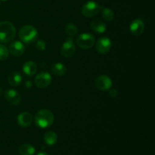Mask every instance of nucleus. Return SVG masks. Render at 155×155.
I'll return each mask as SVG.
<instances>
[{"instance_id": "nucleus-1", "label": "nucleus", "mask_w": 155, "mask_h": 155, "mask_svg": "<svg viewBox=\"0 0 155 155\" xmlns=\"http://www.w3.org/2000/svg\"><path fill=\"white\" fill-rule=\"evenodd\" d=\"M54 117L52 112L47 109L40 110L36 114L34 122L38 127L45 129L51 126L54 123Z\"/></svg>"}, {"instance_id": "nucleus-2", "label": "nucleus", "mask_w": 155, "mask_h": 155, "mask_svg": "<svg viewBox=\"0 0 155 155\" xmlns=\"http://www.w3.org/2000/svg\"><path fill=\"white\" fill-rule=\"evenodd\" d=\"M16 35V29L14 24L9 21L0 22V42L8 43L12 42Z\"/></svg>"}, {"instance_id": "nucleus-3", "label": "nucleus", "mask_w": 155, "mask_h": 155, "mask_svg": "<svg viewBox=\"0 0 155 155\" xmlns=\"http://www.w3.org/2000/svg\"><path fill=\"white\" fill-rule=\"evenodd\" d=\"M18 35L23 42L30 44L37 39L38 31L33 26L24 25L20 29Z\"/></svg>"}, {"instance_id": "nucleus-4", "label": "nucleus", "mask_w": 155, "mask_h": 155, "mask_svg": "<svg viewBox=\"0 0 155 155\" xmlns=\"http://www.w3.org/2000/svg\"><path fill=\"white\" fill-rule=\"evenodd\" d=\"M77 46L83 49H89L95 43V38L90 33H82L79 35L76 40Z\"/></svg>"}, {"instance_id": "nucleus-5", "label": "nucleus", "mask_w": 155, "mask_h": 155, "mask_svg": "<svg viewBox=\"0 0 155 155\" xmlns=\"http://www.w3.org/2000/svg\"><path fill=\"white\" fill-rule=\"evenodd\" d=\"M101 7L94 1H89L85 3L82 7V14L86 18H92L98 15L101 11Z\"/></svg>"}, {"instance_id": "nucleus-6", "label": "nucleus", "mask_w": 155, "mask_h": 155, "mask_svg": "<svg viewBox=\"0 0 155 155\" xmlns=\"http://www.w3.org/2000/svg\"><path fill=\"white\" fill-rule=\"evenodd\" d=\"M113 82L112 80L107 75H101L96 77L95 80V86L98 90L107 91L112 87Z\"/></svg>"}, {"instance_id": "nucleus-7", "label": "nucleus", "mask_w": 155, "mask_h": 155, "mask_svg": "<svg viewBox=\"0 0 155 155\" xmlns=\"http://www.w3.org/2000/svg\"><path fill=\"white\" fill-rule=\"evenodd\" d=\"M111 40L106 36H103V37L98 39V40L96 42V45H95L96 50L99 54H105L108 53L110 50L111 49Z\"/></svg>"}, {"instance_id": "nucleus-8", "label": "nucleus", "mask_w": 155, "mask_h": 155, "mask_svg": "<svg viewBox=\"0 0 155 155\" xmlns=\"http://www.w3.org/2000/svg\"><path fill=\"white\" fill-rule=\"evenodd\" d=\"M76 46L74 45V40L72 38H68L62 44V46L61 48V53L62 56L64 58H71L75 54Z\"/></svg>"}, {"instance_id": "nucleus-9", "label": "nucleus", "mask_w": 155, "mask_h": 155, "mask_svg": "<svg viewBox=\"0 0 155 155\" xmlns=\"http://www.w3.org/2000/svg\"><path fill=\"white\" fill-rule=\"evenodd\" d=\"M51 76L50 74L46 72H42L40 74H37L35 77L34 83L36 86L39 89H45L48 87L51 83Z\"/></svg>"}, {"instance_id": "nucleus-10", "label": "nucleus", "mask_w": 155, "mask_h": 155, "mask_svg": "<svg viewBox=\"0 0 155 155\" xmlns=\"http://www.w3.org/2000/svg\"><path fill=\"white\" fill-rule=\"evenodd\" d=\"M145 30V24L142 19H135L130 23V31L133 36H140Z\"/></svg>"}, {"instance_id": "nucleus-11", "label": "nucleus", "mask_w": 155, "mask_h": 155, "mask_svg": "<svg viewBox=\"0 0 155 155\" xmlns=\"http://www.w3.org/2000/svg\"><path fill=\"white\" fill-rule=\"evenodd\" d=\"M5 98L9 104L12 105H18L21 103V97L17 91L10 89L5 92Z\"/></svg>"}, {"instance_id": "nucleus-12", "label": "nucleus", "mask_w": 155, "mask_h": 155, "mask_svg": "<svg viewBox=\"0 0 155 155\" xmlns=\"http://www.w3.org/2000/svg\"><path fill=\"white\" fill-rule=\"evenodd\" d=\"M9 53L14 56L16 57H19V56L22 55L25 51V47L23 42H20V41H13L11 42L10 45L8 48Z\"/></svg>"}, {"instance_id": "nucleus-13", "label": "nucleus", "mask_w": 155, "mask_h": 155, "mask_svg": "<svg viewBox=\"0 0 155 155\" xmlns=\"http://www.w3.org/2000/svg\"><path fill=\"white\" fill-rule=\"evenodd\" d=\"M33 120V117L30 112H22L20 114L17 118V121L19 126L22 127H28L32 124Z\"/></svg>"}, {"instance_id": "nucleus-14", "label": "nucleus", "mask_w": 155, "mask_h": 155, "mask_svg": "<svg viewBox=\"0 0 155 155\" xmlns=\"http://www.w3.org/2000/svg\"><path fill=\"white\" fill-rule=\"evenodd\" d=\"M22 70L26 75L31 77L37 72V64L34 61H28L24 64Z\"/></svg>"}, {"instance_id": "nucleus-15", "label": "nucleus", "mask_w": 155, "mask_h": 155, "mask_svg": "<svg viewBox=\"0 0 155 155\" xmlns=\"http://www.w3.org/2000/svg\"><path fill=\"white\" fill-rule=\"evenodd\" d=\"M90 27L94 32L97 33H104L107 30V25L100 20H93L90 24Z\"/></svg>"}, {"instance_id": "nucleus-16", "label": "nucleus", "mask_w": 155, "mask_h": 155, "mask_svg": "<svg viewBox=\"0 0 155 155\" xmlns=\"http://www.w3.org/2000/svg\"><path fill=\"white\" fill-rule=\"evenodd\" d=\"M67 67L64 64L58 62L53 64L51 67V72L54 75L58 76V77H61L64 76L67 73Z\"/></svg>"}, {"instance_id": "nucleus-17", "label": "nucleus", "mask_w": 155, "mask_h": 155, "mask_svg": "<svg viewBox=\"0 0 155 155\" xmlns=\"http://www.w3.org/2000/svg\"><path fill=\"white\" fill-rule=\"evenodd\" d=\"M8 81L9 84L12 85L13 86H18L22 82V77L21 74L18 72H12L8 75Z\"/></svg>"}, {"instance_id": "nucleus-18", "label": "nucleus", "mask_w": 155, "mask_h": 155, "mask_svg": "<svg viewBox=\"0 0 155 155\" xmlns=\"http://www.w3.org/2000/svg\"><path fill=\"white\" fill-rule=\"evenodd\" d=\"M43 139L48 145H54L58 141V136L54 131H48L44 135Z\"/></svg>"}, {"instance_id": "nucleus-19", "label": "nucleus", "mask_w": 155, "mask_h": 155, "mask_svg": "<svg viewBox=\"0 0 155 155\" xmlns=\"http://www.w3.org/2000/svg\"><path fill=\"white\" fill-rule=\"evenodd\" d=\"M18 151L21 155H33L36 151V149L30 144L24 143L19 147Z\"/></svg>"}, {"instance_id": "nucleus-20", "label": "nucleus", "mask_w": 155, "mask_h": 155, "mask_svg": "<svg viewBox=\"0 0 155 155\" xmlns=\"http://www.w3.org/2000/svg\"><path fill=\"white\" fill-rule=\"evenodd\" d=\"M101 15L103 19L107 21H110L114 18V12L108 8L101 7Z\"/></svg>"}, {"instance_id": "nucleus-21", "label": "nucleus", "mask_w": 155, "mask_h": 155, "mask_svg": "<svg viewBox=\"0 0 155 155\" xmlns=\"http://www.w3.org/2000/svg\"><path fill=\"white\" fill-rule=\"evenodd\" d=\"M65 33L69 36H74L78 33V27L73 23H69L64 28Z\"/></svg>"}, {"instance_id": "nucleus-22", "label": "nucleus", "mask_w": 155, "mask_h": 155, "mask_svg": "<svg viewBox=\"0 0 155 155\" xmlns=\"http://www.w3.org/2000/svg\"><path fill=\"white\" fill-rule=\"evenodd\" d=\"M9 51L8 48L4 45L0 44V61H5L8 58Z\"/></svg>"}, {"instance_id": "nucleus-23", "label": "nucleus", "mask_w": 155, "mask_h": 155, "mask_svg": "<svg viewBox=\"0 0 155 155\" xmlns=\"http://www.w3.org/2000/svg\"><path fill=\"white\" fill-rule=\"evenodd\" d=\"M36 47L39 51H44L46 48V43L42 39H39L36 42Z\"/></svg>"}, {"instance_id": "nucleus-24", "label": "nucleus", "mask_w": 155, "mask_h": 155, "mask_svg": "<svg viewBox=\"0 0 155 155\" xmlns=\"http://www.w3.org/2000/svg\"><path fill=\"white\" fill-rule=\"evenodd\" d=\"M108 94L110 95V97H111V98H116L118 95V92L116 89H112V88H110L109 89Z\"/></svg>"}, {"instance_id": "nucleus-25", "label": "nucleus", "mask_w": 155, "mask_h": 155, "mask_svg": "<svg viewBox=\"0 0 155 155\" xmlns=\"http://www.w3.org/2000/svg\"><path fill=\"white\" fill-rule=\"evenodd\" d=\"M25 85H26V87L28 88V89H30V88L33 86V83H32V82L30 81V80H27V81L26 82Z\"/></svg>"}, {"instance_id": "nucleus-26", "label": "nucleus", "mask_w": 155, "mask_h": 155, "mask_svg": "<svg viewBox=\"0 0 155 155\" xmlns=\"http://www.w3.org/2000/svg\"><path fill=\"white\" fill-rule=\"evenodd\" d=\"M37 155H49V154H48L47 153H45V152H40V153H39Z\"/></svg>"}, {"instance_id": "nucleus-27", "label": "nucleus", "mask_w": 155, "mask_h": 155, "mask_svg": "<svg viewBox=\"0 0 155 155\" xmlns=\"http://www.w3.org/2000/svg\"><path fill=\"white\" fill-rule=\"evenodd\" d=\"M2 88H0V95H2Z\"/></svg>"}, {"instance_id": "nucleus-28", "label": "nucleus", "mask_w": 155, "mask_h": 155, "mask_svg": "<svg viewBox=\"0 0 155 155\" xmlns=\"http://www.w3.org/2000/svg\"><path fill=\"white\" fill-rule=\"evenodd\" d=\"M1 1H7V0H1Z\"/></svg>"}, {"instance_id": "nucleus-29", "label": "nucleus", "mask_w": 155, "mask_h": 155, "mask_svg": "<svg viewBox=\"0 0 155 155\" xmlns=\"http://www.w3.org/2000/svg\"><path fill=\"white\" fill-rule=\"evenodd\" d=\"M0 4H1V0H0Z\"/></svg>"}]
</instances>
